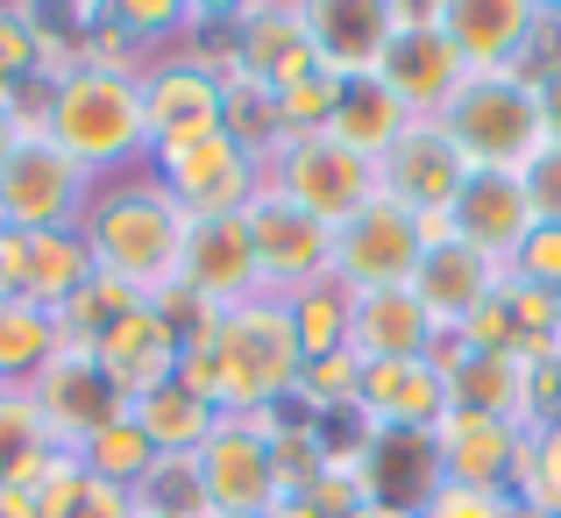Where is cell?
Listing matches in <instances>:
<instances>
[{
	"instance_id": "cell-1",
	"label": "cell",
	"mask_w": 561,
	"mask_h": 518,
	"mask_svg": "<svg viewBox=\"0 0 561 518\" xmlns=\"http://www.w3.org/2000/svg\"><path fill=\"white\" fill-rule=\"evenodd\" d=\"M299 369H306L299 334H291L285 299H271V291L214 313V327L192 334L179 355V383L228 419H271L277 405H291Z\"/></svg>"
},
{
	"instance_id": "cell-2",
	"label": "cell",
	"mask_w": 561,
	"mask_h": 518,
	"mask_svg": "<svg viewBox=\"0 0 561 518\" xmlns=\"http://www.w3.org/2000/svg\"><path fill=\"white\" fill-rule=\"evenodd\" d=\"M79 234H85V249H93V270L114 277V285H128L136 299L179 291L192 220L179 214V199H171L150 171L142 177H107V185L93 192V206H85Z\"/></svg>"
},
{
	"instance_id": "cell-3",
	"label": "cell",
	"mask_w": 561,
	"mask_h": 518,
	"mask_svg": "<svg viewBox=\"0 0 561 518\" xmlns=\"http://www.w3.org/2000/svg\"><path fill=\"white\" fill-rule=\"evenodd\" d=\"M36 128L71 157L79 171H93L100 185L128 171H150V114H142V71H107L79 65L57 85H43Z\"/></svg>"
},
{
	"instance_id": "cell-4",
	"label": "cell",
	"mask_w": 561,
	"mask_h": 518,
	"mask_svg": "<svg viewBox=\"0 0 561 518\" xmlns=\"http://www.w3.org/2000/svg\"><path fill=\"white\" fill-rule=\"evenodd\" d=\"M440 128H448L455 150L469 157V171H526L548 150L540 85L526 79V71H469L462 93L440 107Z\"/></svg>"
},
{
	"instance_id": "cell-5",
	"label": "cell",
	"mask_w": 561,
	"mask_h": 518,
	"mask_svg": "<svg viewBox=\"0 0 561 518\" xmlns=\"http://www.w3.org/2000/svg\"><path fill=\"white\" fill-rule=\"evenodd\" d=\"M93 192H100L93 171H79L43 128H28V136L14 142V157L0 164V228L8 234L79 228L85 206H93Z\"/></svg>"
},
{
	"instance_id": "cell-6",
	"label": "cell",
	"mask_w": 561,
	"mask_h": 518,
	"mask_svg": "<svg viewBox=\"0 0 561 518\" xmlns=\"http://www.w3.org/2000/svg\"><path fill=\"white\" fill-rule=\"evenodd\" d=\"M263 185H271L277 199L306 206L313 220H328V228H348V220L383 192V177H377L370 157H356L348 142L299 136V142H277V157L263 164Z\"/></svg>"
},
{
	"instance_id": "cell-7",
	"label": "cell",
	"mask_w": 561,
	"mask_h": 518,
	"mask_svg": "<svg viewBox=\"0 0 561 518\" xmlns=\"http://www.w3.org/2000/svg\"><path fill=\"white\" fill-rule=\"evenodd\" d=\"M377 79L405 100L412 122H440V107H448V100L462 93V79H469L462 50H455L448 28H440V8L398 0V28H391V43H383V57H377Z\"/></svg>"
},
{
	"instance_id": "cell-8",
	"label": "cell",
	"mask_w": 561,
	"mask_h": 518,
	"mask_svg": "<svg viewBox=\"0 0 561 518\" xmlns=\"http://www.w3.org/2000/svg\"><path fill=\"white\" fill-rule=\"evenodd\" d=\"M271 419H277V412H271ZM271 419H220L214 440L192 454V469H199V491H206V505H214V518H263L277 497H285Z\"/></svg>"
},
{
	"instance_id": "cell-9",
	"label": "cell",
	"mask_w": 561,
	"mask_h": 518,
	"mask_svg": "<svg viewBox=\"0 0 561 518\" xmlns=\"http://www.w3.org/2000/svg\"><path fill=\"white\" fill-rule=\"evenodd\" d=\"M150 177L179 199L185 220L249 214V199L263 192V164L228 128H220V136H199V142H179V150H150Z\"/></svg>"
},
{
	"instance_id": "cell-10",
	"label": "cell",
	"mask_w": 561,
	"mask_h": 518,
	"mask_svg": "<svg viewBox=\"0 0 561 518\" xmlns=\"http://www.w3.org/2000/svg\"><path fill=\"white\" fill-rule=\"evenodd\" d=\"M28 405H36L50 448H65V454H79L100 426H114L128 412L122 391L107 383V369H100V355L79 348V342H65L50 362L36 369V377H28Z\"/></svg>"
},
{
	"instance_id": "cell-11",
	"label": "cell",
	"mask_w": 561,
	"mask_h": 518,
	"mask_svg": "<svg viewBox=\"0 0 561 518\" xmlns=\"http://www.w3.org/2000/svg\"><path fill=\"white\" fill-rule=\"evenodd\" d=\"M420 256H426L420 214H405L383 192L348 228H334V285L342 291H405L420 277Z\"/></svg>"
},
{
	"instance_id": "cell-12",
	"label": "cell",
	"mask_w": 561,
	"mask_h": 518,
	"mask_svg": "<svg viewBox=\"0 0 561 518\" xmlns=\"http://www.w3.org/2000/svg\"><path fill=\"white\" fill-rule=\"evenodd\" d=\"M249 242H256L263 291H271V299H291V291L328 285V277H334V228L313 220L306 206L277 199L271 185L249 199Z\"/></svg>"
},
{
	"instance_id": "cell-13",
	"label": "cell",
	"mask_w": 561,
	"mask_h": 518,
	"mask_svg": "<svg viewBox=\"0 0 561 518\" xmlns=\"http://www.w3.org/2000/svg\"><path fill=\"white\" fill-rule=\"evenodd\" d=\"M179 291H192L206 313H228V306L263 299V263H256V242H249V214L192 220Z\"/></svg>"
},
{
	"instance_id": "cell-14",
	"label": "cell",
	"mask_w": 561,
	"mask_h": 518,
	"mask_svg": "<svg viewBox=\"0 0 561 518\" xmlns=\"http://www.w3.org/2000/svg\"><path fill=\"white\" fill-rule=\"evenodd\" d=\"M228 28H234V71L256 79V85H271V93H291V85H306V79L328 71L306 8H234Z\"/></svg>"
},
{
	"instance_id": "cell-15",
	"label": "cell",
	"mask_w": 561,
	"mask_h": 518,
	"mask_svg": "<svg viewBox=\"0 0 561 518\" xmlns=\"http://www.w3.org/2000/svg\"><path fill=\"white\" fill-rule=\"evenodd\" d=\"M142 114H150V150L220 136V71L199 65L192 50H171L142 65Z\"/></svg>"
},
{
	"instance_id": "cell-16",
	"label": "cell",
	"mask_w": 561,
	"mask_h": 518,
	"mask_svg": "<svg viewBox=\"0 0 561 518\" xmlns=\"http://www.w3.org/2000/svg\"><path fill=\"white\" fill-rule=\"evenodd\" d=\"M383 199H398L405 214H455V199H462V185H469V157L455 150V136L440 122H412L405 136L383 150Z\"/></svg>"
},
{
	"instance_id": "cell-17",
	"label": "cell",
	"mask_w": 561,
	"mask_h": 518,
	"mask_svg": "<svg viewBox=\"0 0 561 518\" xmlns=\"http://www.w3.org/2000/svg\"><path fill=\"white\" fill-rule=\"evenodd\" d=\"M100 369H107V383L122 391V405H142L150 391H164V383H179V355H185V334L171 327L164 306H128L122 320H114L107 334L93 342Z\"/></svg>"
},
{
	"instance_id": "cell-18",
	"label": "cell",
	"mask_w": 561,
	"mask_h": 518,
	"mask_svg": "<svg viewBox=\"0 0 561 518\" xmlns=\"http://www.w3.org/2000/svg\"><path fill=\"white\" fill-rule=\"evenodd\" d=\"M455 412V391L434 362H363V398L356 419L363 434H434Z\"/></svg>"
},
{
	"instance_id": "cell-19",
	"label": "cell",
	"mask_w": 561,
	"mask_h": 518,
	"mask_svg": "<svg viewBox=\"0 0 561 518\" xmlns=\"http://www.w3.org/2000/svg\"><path fill=\"white\" fill-rule=\"evenodd\" d=\"M526 434L534 426L491 419V412H462L434 426V454H440V483H477V491H512L526 462Z\"/></svg>"
},
{
	"instance_id": "cell-20",
	"label": "cell",
	"mask_w": 561,
	"mask_h": 518,
	"mask_svg": "<svg viewBox=\"0 0 561 518\" xmlns=\"http://www.w3.org/2000/svg\"><path fill=\"white\" fill-rule=\"evenodd\" d=\"M505 285H512V263L469 249L462 234H455V242H440V249H426V256H420V277H412V291H420L434 334H455L469 313H483V306H491Z\"/></svg>"
},
{
	"instance_id": "cell-21",
	"label": "cell",
	"mask_w": 561,
	"mask_h": 518,
	"mask_svg": "<svg viewBox=\"0 0 561 518\" xmlns=\"http://www.w3.org/2000/svg\"><path fill=\"white\" fill-rule=\"evenodd\" d=\"M534 22H540L534 0H448L440 8V28L469 71H519L534 50Z\"/></svg>"
},
{
	"instance_id": "cell-22",
	"label": "cell",
	"mask_w": 561,
	"mask_h": 518,
	"mask_svg": "<svg viewBox=\"0 0 561 518\" xmlns=\"http://www.w3.org/2000/svg\"><path fill=\"white\" fill-rule=\"evenodd\" d=\"M534 228H540V214H534V199H526L519 171H469L462 199H455V234H462L469 249L512 263Z\"/></svg>"
},
{
	"instance_id": "cell-23",
	"label": "cell",
	"mask_w": 561,
	"mask_h": 518,
	"mask_svg": "<svg viewBox=\"0 0 561 518\" xmlns=\"http://www.w3.org/2000/svg\"><path fill=\"white\" fill-rule=\"evenodd\" d=\"M434 348L420 291H348V355L356 362H420Z\"/></svg>"
},
{
	"instance_id": "cell-24",
	"label": "cell",
	"mask_w": 561,
	"mask_h": 518,
	"mask_svg": "<svg viewBox=\"0 0 561 518\" xmlns=\"http://www.w3.org/2000/svg\"><path fill=\"white\" fill-rule=\"evenodd\" d=\"M306 22H313V43L328 57V71L356 79V71H377L383 43L398 28V0H313Z\"/></svg>"
},
{
	"instance_id": "cell-25",
	"label": "cell",
	"mask_w": 561,
	"mask_h": 518,
	"mask_svg": "<svg viewBox=\"0 0 561 518\" xmlns=\"http://www.w3.org/2000/svg\"><path fill=\"white\" fill-rule=\"evenodd\" d=\"M93 249L79 228H50V234H22V299L43 313H65L85 285H93Z\"/></svg>"
},
{
	"instance_id": "cell-26",
	"label": "cell",
	"mask_w": 561,
	"mask_h": 518,
	"mask_svg": "<svg viewBox=\"0 0 561 518\" xmlns=\"http://www.w3.org/2000/svg\"><path fill=\"white\" fill-rule=\"evenodd\" d=\"M405 128H412L405 100H398L377 71H356V79L342 85V107H334V128H328V136L348 142L356 157H370V164H383V150H391Z\"/></svg>"
},
{
	"instance_id": "cell-27",
	"label": "cell",
	"mask_w": 561,
	"mask_h": 518,
	"mask_svg": "<svg viewBox=\"0 0 561 518\" xmlns=\"http://www.w3.org/2000/svg\"><path fill=\"white\" fill-rule=\"evenodd\" d=\"M448 391L462 412H491V419L534 426V362H519V355H469Z\"/></svg>"
},
{
	"instance_id": "cell-28",
	"label": "cell",
	"mask_w": 561,
	"mask_h": 518,
	"mask_svg": "<svg viewBox=\"0 0 561 518\" xmlns=\"http://www.w3.org/2000/svg\"><path fill=\"white\" fill-rule=\"evenodd\" d=\"M128 412H136V426L150 434L157 454H199L206 440H214V426L228 419V412H214L206 398H192L185 383H164V391H150L142 405H128Z\"/></svg>"
},
{
	"instance_id": "cell-29",
	"label": "cell",
	"mask_w": 561,
	"mask_h": 518,
	"mask_svg": "<svg viewBox=\"0 0 561 518\" xmlns=\"http://www.w3.org/2000/svg\"><path fill=\"white\" fill-rule=\"evenodd\" d=\"M57 348H65L57 313H43V306H28V299H0V391H28V377H36Z\"/></svg>"
},
{
	"instance_id": "cell-30",
	"label": "cell",
	"mask_w": 561,
	"mask_h": 518,
	"mask_svg": "<svg viewBox=\"0 0 561 518\" xmlns=\"http://www.w3.org/2000/svg\"><path fill=\"white\" fill-rule=\"evenodd\" d=\"M50 434H43L28 391H0V491H36V476L50 469Z\"/></svg>"
},
{
	"instance_id": "cell-31",
	"label": "cell",
	"mask_w": 561,
	"mask_h": 518,
	"mask_svg": "<svg viewBox=\"0 0 561 518\" xmlns=\"http://www.w3.org/2000/svg\"><path fill=\"white\" fill-rule=\"evenodd\" d=\"M79 462L93 469L100 483H114V491H142V483H150V469L164 462V454L150 448V434L136 426V412H122L114 426H100V434L79 448Z\"/></svg>"
},
{
	"instance_id": "cell-32",
	"label": "cell",
	"mask_w": 561,
	"mask_h": 518,
	"mask_svg": "<svg viewBox=\"0 0 561 518\" xmlns=\"http://www.w3.org/2000/svg\"><path fill=\"white\" fill-rule=\"evenodd\" d=\"M220 128H228L256 164H271L277 142H285V128H277V93L256 85V79H242V71H228V79H220Z\"/></svg>"
},
{
	"instance_id": "cell-33",
	"label": "cell",
	"mask_w": 561,
	"mask_h": 518,
	"mask_svg": "<svg viewBox=\"0 0 561 518\" xmlns=\"http://www.w3.org/2000/svg\"><path fill=\"white\" fill-rule=\"evenodd\" d=\"M285 313H291V334H299V355H306V362H320V355H342V348H348V291L334 285V277H328V285L291 291Z\"/></svg>"
},
{
	"instance_id": "cell-34",
	"label": "cell",
	"mask_w": 561,
	"mask_h": 518,
	"mask_svg": "<svg viewBox=\"0 0 561 518\" xmlns=\"http://www.w3.org/2000/svg\"><path fill=\"white\" fill-rule=\"evenodd\" d=\"M512 497L526 505V518H561V419H534Z\"/></svg>"
},
{
	"instance_id": "cell-35",
	"label": "cell",
	"mask_w": 561,
	"mask_h": 518,
	"mask_svg": "<svg viewBox=\"0 0 561 518\" xmlns=\"http://www.w3.org/2000/svg\"><path fill=\"white\" fill-rule=\"evenodd\" d=\"M356 398H363V362L356 355H320V362H306L299 369V398L291 405H306V419H334V412H356Z\"/></svg>"
},
{
	"instance_id": "cell-36",
	"label": "cell",
	"mask_w": 561,
	"mask_h": 518,
	"mask_svg": "<svg viewBox=\"0 0 561 518\" xmlns=\"http://www.w3.org/2000/svg\"><path fill=\"white\" fill-rule=\"evenodd\" d=\"M136 511L142 518H214L199 491V469H192V454H164V462L150 469V483L136 491Z\"/></svg>"
},
{
	"instance_id": "cell-37",
	"label": "cell",
	"mask_w": 561,
	"mask_h": 518,
	"mask_svg": "<svg viewBox=\"0 0 561 518\" xmlns=\"http://www.w3.org/2000/svg\"><path fill=\"white\" fill-rule=\"evenodd\" d=\"M342 71H320V79L291 85V93H277V128H285V142L299 136H328L334 128V107H342Z\"/></svg>"
},
{
	"instance_id": "cell-38",
	"label": "cell",
	"mask_w": 561,
	"mask_h": 518,
	"mask_svg": "<svg viewBox=\"0 0 561 518\" xmlns=\"http://www.w3.org/2000/svg\"><path fill=\"white\" fill-rule=\"evenodd\" d=\"M36 57H43V14L0 8V85H36Z\"/></svg>"
},
{
	"instance_id": "cell-39",
	"label": "cell",
	"mask_w": 561,
	"mask_h": 518,
	"mask_svg": "<svg viewBox=\"0 0 561 518\" xmlns=\"http://www.w3.org/2000/svg\"><path fill=\"white\" fill-rule=\"evenodd\" d=\"M107 22L122 28V36L136 43V50H150V43L185 36V28H192V8H179V0H114Z\"/></svg>"
},
{
	"instance_id": "cell-40",
	"label": "cell",
	"mask_w": 561,
	"mask_h": 518,
	"mask_svg": "<svg viewBox=\"0 0 561 518\" xmlns=\"http://www.w3.org/2000/svg\"><path fill=\"white\" fill-rule=\"evenodd\" d=\"M420 518H526L512 491H477V483H440L420 505Z\"/></svg>"
},
{
	"instance_id": "cell-41",
	"label": "cell",
	"mask_w": 561,
	"mask_h": 518,
	"mask_svg": "<svg viewBox=\"0 0 561 518\" xmlns=\"http://www.w3.org/2000/svg\"><path fill=\"white\" fill-rule=\"evenodd\" d=\"M512 277H519V285H540V291H561V228H554V220H540V228L519 242Z\"/></svg>"
},
{
	"instance_id": "cell-42",
	"label": "cell",
	"mask_w": 561,
	"mask_h": 518,
	"mask_svg": "<svg viewBox=\"0 0 561 518\" xmlns=\"http://www.w3.org/2000/svg\"><path fill=\"white\" fill-rule=\"evenodd\" d=\"M36 107H43V85H0V164H8L14 142L36 128Z\"/></svg>"
},
{
	"instance_id": "cell-43",
	"label": "cell",
	"mask_w": 561,
	"mask_h": 518,
	"mask_svg": "<svg viewBox=\"0 0 561 518\" xmlns=\"http://www.w3.org/2000/svg\"><path fill=\"white\" fill-rule=\"evenodd\" d=\"M519 177H526V199H534V214L561 228V150H554V142H548V150H540Z\"/></svg>"
},
{
	"instance_id": "cell-44",
	"label": "cell",
	"mask_w": 561,
	"mask_h": 518,
	"mask_svg": "<svg viewBox=\"0 0 561 518\" xmlns=\"http://www.w3.org/2000/svg\"><path fill=\"white\" fill-rule=\"evenodd\" d=\"M540 128H548V142L561 150V65L540 79Z\"/></svg>"
},
{
	"instance_id": "cell-45",
	"label": "cell",
	"mask_w": 561,
	"mask_h": 518,
	"mask_svg": "<svg viewBox=\"0 0 561 518\" xmlns=\"http://www.w3.org/2000/svg\"><path fill=\"white\" fill-rule=\"evenodd\" d=\"M263 518H328V511H320L313 497H277V505L263 511Z\"/></svg>"
},
{
	"instance_id": "cell-46",
	"label": "cell",
	"mask_w": 561,
	"mask_h": 518,
	"mask_svg": "<svg viewBox=\"0 0 561 518\" xmlns=\"http://www.w3.org/2000/svg\"><path fill=\"white\" fill-rule=\"evenodd\" d=\"M0 518H43V511H36L28 491H0Z\"/></svg>"
},
{
	"instance_id": "cell-47",
	"label": "cell",
	"mask_w": 561,
	"mask_h": 518,
	"mask_svg": "<svg viewBox=\"0 0 561 518\" xmlns=\"http://www.w3.org/2000/svg\"><path fill=\"white\" fill-rule=\"evenodd\" d=\"M348 518H420V511H405V505H377V497H370V505H356Z\"/></svg>"
}]
</instances>
